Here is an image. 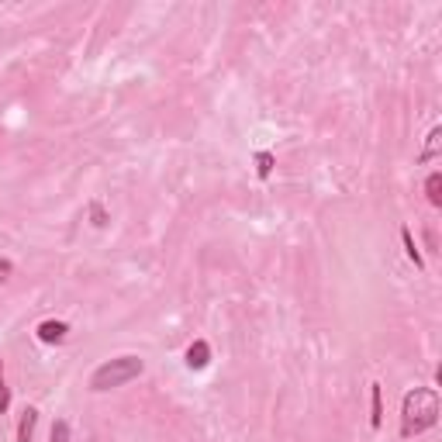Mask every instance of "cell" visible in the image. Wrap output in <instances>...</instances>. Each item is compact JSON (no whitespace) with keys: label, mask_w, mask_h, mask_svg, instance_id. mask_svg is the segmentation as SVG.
I'll return each instance as SVG.
<instances>
[{"label":"cell","mask_w":442,"mask_h":442,"mask_svg":"<svg viewBox=\"0 0 442 442\" xmlns=\"http://www.w3.org/2000/svg\"><path fill=\"white\" fill-rule=\"evenodd\" d=\"M439 422V394L436 387H415L404 394L401 401V436L415 439L422 432H429Z\"/></svg>","instance_id":"cell-1"},{"label":"cell","mask_w":442,"mask_h":442,"mask_svg":"<svg viewBox=\"0 0 442 442\" xmlns=\"http://www.w3.org/2000/svg\"><path fill=\"white\" fill-rule=\"evenodd\" d=\"M142 370H145V363H142L139 356H118V359H107L104 366L93 370V377H90V390H97V394L114 390V387L135 380Z\"/></svg>","instance_id":"cell-2"},{"label":"cell","mask_w":442,"mask_h":442,"mask_svg":"<svg viewBox=\"0 0 442 442\" xmlns=\"http://www.w3.org/2000/svg\"><path fill=\"white\" fill-rule=\"evenodd\" d=\"M66 336H70V325H66V322H42V325H38V339L49 342V346L66 342Z\"/></svg>","instance_id":"cell-3"},{"label":"cell","mask_w":442,"mask_h":442,"mask_svg":"<svg viewBox=\"0 0 442 442\" xmlns=\"http://www.w3.org/2000/svg\"><path fill=\"white\" fill-rule=\"evenodd\" d=\"M207 363H211V346H207L204 339H197V342L187 349V366H190V370H204Z\"/></svg>","instance_id":"cell-4"},{"label":"cell","mask_w":442,"mask_h":442,"mask_svg":"<svg viewBox=\"0 0 442 442\" xmlns=\"http://www.w3.org/2000/svg\"><path fill=\"white\" fill-rule=\"evenodd\" d=\"M35 425H38V411L35 408H24L21 411V422H17V442H31Z\"/></svg>","instance_id":"cell-5"},{"label":"cell","mask_w":442,"mask_h":442,"mask_svg":"<svg viewBox=\"0 0 442 442\" xmlns=\"http://www.w3.org/2000/svg\"><path fill=\"white\" fill-rule=\"evenodd\" d=\"M370 425L373 429H380V422H384V404H380V384H370Z\"/></svg>","instance_id":"cell-6"},{"label":"cell","mask_w":442,"mask_h":442,"mask_svg":"<svg viewBox=\"0 0 442 442\" xmlns=\"http://www.w3.org/2000/svg\"><path fill=\"white\" fill-rule=\"evenodd\" d=\"M425 194H429V204H432V207H442V173H429Z\"/></svg>","instance_id":"cell-7"},{"label":"cell","mask_w":442,"mask_h":442,"mask_svg":"<svg viewBox=\"0 0 442 442\" xmlns=\"http://www.w3.org/2000/svg\"><path fill=\"white\" fill-rule=\"evenodd\" d=\"M401 242H404V253H408V260L418 266H425V260H422V253H418V246H415V239H411V228H401Z\"/></svg>","instance_id":"cell-8"},{"label":"cell","mask_w":442,"mask_h":442,"mask_svg":"<svg viewBox=\"0 0 442 442\" xmlns=\"http://www.w3.org/2000/svg\"><path fill=\"white\" fill-rule=\"evenodd\" d=\"M439 139H442V128H432V132H429V142H425V149L418 152V163H429V159L439 152Z\"/></svg>","instance_id":"cell-9"},{"label":"cell","mask_w":442,"mask_h":442,"mask_svg":"<svg viewBox=\"0 0 442 442\" xmlns=\"http://www.w3.org/2000/svg\"><path fill=\"white\" fill-rule=\"evenodd\" d=\"M256 173L263 180L273 173V152H256Z\"/></svg>","instance_id":"cell-10"},{"label":"cell","mask_w":442,"mask_h":442,"mask_svg":"<svg viewBox=\"0 0 442 442\" xmlns=\"http://www.w3.org/2000/svg\"><path fill=\"white\" fill-rule=\"evenodd\" d=\"M52 442H70V422L66 418H56V425H52Z\"/></svg>","instance_id":"cell-11"},{"label":"cell","mask_w":442,"mask_h":442,"mask_svg":"<svg viewBox=\"0 0 442 442\" xmlns=\"http://www.w3.org/2000/svg\"><path fill=\"white\" fill-rule=\"evenodd\" d=\"M7 408H10V390L3 384V359H0V411H7Z\"/></svg>","instance_id":"cell-12"},{"label":"cell","mask_w":442,"mask_h":442,"mask_svg":"<svg viewBox=\"0 0 442 442\" xmlns=\"http://www.w3.org/2000/svg\"><path fill=\"white\" fill-rule=\"evenodd\" d=\"M90 214H93V225H104V221H107V214L100 211V204H93V207H90Z\"/></svg>","instance_id":"cell-13"},{"label":"cell","mask_w":442,"mask_h":442,"mask_svg":"<svg viewBox=\"0 0 442 442\" xmlns=\"http://www.w3.org/2000/svg\"><path fill=\"white\" fill-rule=\"evenodd\" d=\"M14 273V266H10V260H0V280H7Z\"/></svg>","instance_id":"cell-14"},{"label":"cell","mask_w":442,"mask_h":442,"mask_svg":"<svg viewBox=\"0 0 442 442\" xmlns=\"http://www.w3.org/2000/svg\"><path fill=\"white\" fill-rule=\"evenodd\" d=\"M90 442H93V439H90Z\"/></svg>","instance_id":"cell-15"}]
</instances>
